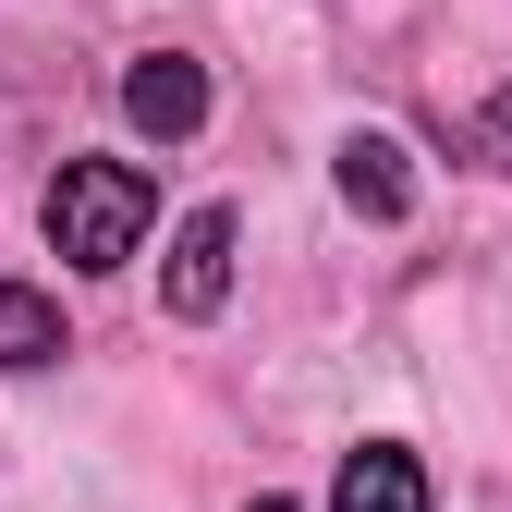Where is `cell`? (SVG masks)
Masks as SVG:
<instances>
[{
    "label": "cell",
    "instance_id": "cell-1",
    "mask_svg": "<svg viewBox=\"0 0 512 512\" xmlns=\"http://www.w3.org/2000/svg\"><path fill=\"white\" fill-rule=\"evenodd\" d=\"M147 220H159V183L135 171V159H61L49 171V196H37V232H49V256L61 269H122V256L147 244Z\"/></svg>",
    "mask_w": 512,
    "mask_h": 512
},
{
    "label": "cell",
    "instance_id": "cell-2",
    "mask_svg": "<svg viewBox=\"0 0 512 512\" xmlns=\"http://www.w3.org/2000/svg\"><path fill=\"white\" fill-rule=\"evenodd\" d=\"M232 244H244V220H232V208H183V220H171L159 305H171V317H220V305H232Z\"/></svg>",
    "mask_w": 512,
    "mask_h": 512
},
{
    "label": "cell",
    "instance_id": "cell-3",
    "mask_svg": "<svg viewBox=\"0 0 512 512\" xmlns=\"http://www.w3.org/2000/svg\"><path fill=\"white\" fill-rule=\"evenodd\" d=\"M122 122H135V135H159V147H183L208 122V74L183 49H147V61H122Z\"/></svg>",
    "mask_w": 512,
    "mask_h": 512
},
{
    "label": "cell",
    "instance_id": "cell-4",
    "mask_svg": "<svg viewBox=\"0 0 512 512\" xmlns=\"http://www.w3.org/2000/svg\"><path fill=\"white\" fill-rule=\"evenodd\" d=\"M330 183H342V208H354V220H378V232L415 208V159H403V135H342Z\"/></svg>",
    "mask_w": 512,
    "mask_h": 512
},
{
    "label": "cell",
    "instance_id": "cell-5",
    "mask_svg": "<svg viewBox=\"0 0 512 512\" xmlns=\"http://www.w3.org/2000/svg\"><path fill=\"white\" fill-rule=\"evenodd\" d=\"M330 512H427V464L403 452V439H366V452H342V476H330Z\"/></svg>",
    "mask_w": 512,
    "mask_h": 512
},
{
    "label": "cell",
    "instance_id": "cell-6",
    "mask_svg": "<svg viewBox=\"0 0 512 512\" xmlns=\"http://www.w3.org/2000/svg\"><path fill=\"white\" fill-rule=\"evenodd\" d=\"M49 354H61V305L37 281H0V378H13V366H49Z\"/></svg>",
    "mask_w": 512,
    "mask_h": 512
},
{
    "label": "cell",
    "instance_id": "cell-7",
    "mask_svg": "<svg viewBox=\"0 0 512 512\" xmlns=\"http://www.w3.org/2000/svg\"><path fill=\"white\" fill-rule=\"evenodd\" d=\"M464 147H476V159H488V171H512V98H488V110H476V122H464Z\"/></svg>",
    "mask_w": 512,
    "mask_h": 512
},
{
    "label": "cell",
    "instance_id": "cell-8",
    "mask_svg": "<svg viewBox=\"0 0 512 512\" xmlns=\"http://www.w3.org/2000/svg\"><path fill=\"white\" fill-rule=\"evenodd\" d=\"M244 512H293V500H244Z\"/></svg>",
    "mask_w": 512,
    "mask_h": 512
}]
</instances>
